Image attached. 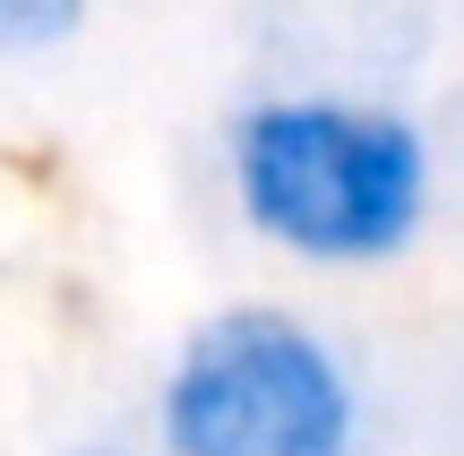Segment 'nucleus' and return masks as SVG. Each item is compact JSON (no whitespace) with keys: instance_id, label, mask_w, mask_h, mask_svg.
I'll use <instances>...</instances> for the list:
<instances>
[{"instance_id":"1","label":"nucleus","mask_w":464,"mask_h":456,"mask_svg":"<svg viewBox=\"0 0 464 456\" xmlns=\"http://www.w3.org/2000/svg\"><path fill=\"white\" fill-rule=\"evenodd\" d=\"M224 181L276 258L318 276H370L421 241L439 207V155L413 112L362 95H258L224 130Z\"/></svg>"},{"instance_id":"2","label":"nucleus","mask_w":464,"mask_h":456,"mask_svg":"<svg viewBox=\"0 0 464 456\" xmlns=\"http://www.w3.org/2000/svg\"><path fill=\"white\" fill-rule=\"evenodd\" d=\"M147 456H362V379L318 319L224 302L172 344Z\"/></svg>"},{"instance_id":"3","label":"nucleus","mask_w":464,"mask_h":456,"mask_svg":"<svg viewBox=\"0 0 464 456\" xmlns=\"http://www.w3.org/2000/svg\"><path fill=\"white\" fill-rule=\"evenodd\" d=\"M86 26V0H0V61H26L52 52Z\"/></svg>"},{"instance_id":"4","label":"nucleus","mask_w":464,"mask_h":456,"mask_svg":"<svg viewBox=\"0 0 464 456\" xmlns=\"http://www.w3.org/2000/svg\"><path fill=\"white\" fill-rule=\"evenodd\" d=\"M69 456H147V448H138V440H78Z\"/></svg>"}]
</instances>
